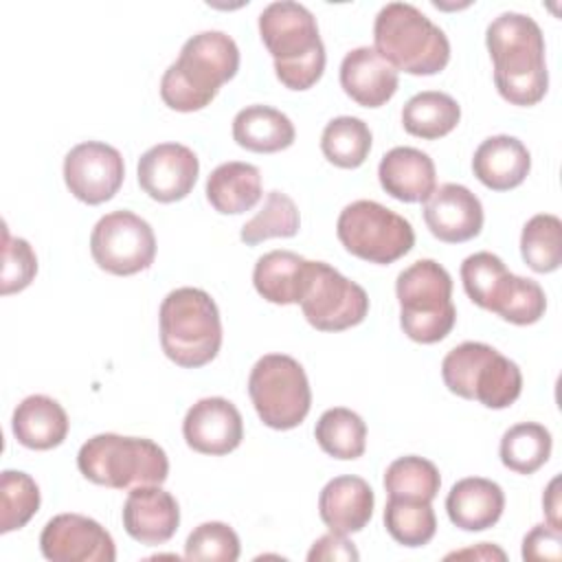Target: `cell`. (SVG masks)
Instances as JSON below:
<instances>
[{"instance_id": "d6a6232c", "label": "cell", "mask_w": 562, "mask_h": 562, "mask_svg": "<svg viewBox=\"0 0 562 562\" xmlns=\"http://www.w3.org/2000/svg\"><path fill=\"white\" fill-rule=\"evenodd\" d=\"M522 261L533 272H553L562 263V222L558 215L538 213L520 233Z\"/></svg>"}, {"instance_id": "30bf717a", "label": "cell", "mask_w": 562, "mask_h": 562, "mask_svg": "<svg viewBox=\"0 0 562 562\" xmlns=\"http://www.w3.org/2000/svg\"><path fill=\"white\" fill-rule=\"evenodd\" d=\"M336 235L347 252L380 266L397 261L415 244L411 222L375 200L347 204L338 215Z\"/></svg>"}, {"instance_id": "d590c367", "label": "cell", "mask_w": 562, "mask_h": 562, "mask_svg": "<svg viewBox=\"0 0 562 562\" xmlns=\"http://www.w3.org/2000/svg\"><path fill=\"white\" fill-rule=\"evenodd\" d=\"M301 228V215L294 200L281 191H270L263 206L252 215L239 233V239L248 246L261 244L270 237H294Z\"/></svg>"}, {"instance_id": "b9f144b4", "label": "cell", "mask_w": 562, "mask_h": 562, "mask_svg": "<svg viewBox=\"0 0 562 562\" xmlns=\"http://www.w3.org/2000/svg\"><path fill=\"white\" fill-rule=\"evenodd\" d=\"M358 558H360V553L353 547V542L336 531L321 536L307 553L310 562H329V560H345V562L353 560L356 562Z\"/></svg>"}, {"instance_id": "7bdbcfd3", "label": "cell", "mask_w": 562, "mask_h": 562, "mask_svg": "<svg viewBox=\"0 0 562 562\" xmlns=\"http://www.w3.org/2000/svg\"><path fill=\"white\" fill-rule=\"evenodd\" d=\"M558 485H560V476H555L547 485V492L542 496V507H544V514H547V522L555 529H562L560 527V492H558Z\"/></svg>"}, {"instance_id": "ab89813d", "label": "cell", "mask_w": 562, "mask_h": 562, "mask_svg": "<svg viewBox=\"0 0 562 562\" xmlns=\"http://www.w3.org/2000/svg\"><path fill=\"white\" fill-rule=\"evenodd\" d=\"M544 310H547V296H544V290L540 288V283L516 274L514 288H512L503 310L498 312V316L514 325H531L544 316Z\"/></svg>"}, {"instance_id": "4316f807", "label": "cell", "mask_w": 562, "mask_h": 562, "mask_svg": "<svg viewBox=\"0 0 562 562\" xmlns=\"http://www.w3.org/2000/svg\"><path fill=\"white\" fill-rule=\"evenodd\" d=\"M307 259L292 250H270L261 255L252 270V283L259 296L274 305L301 301Z\"/></svg>"}, {"instance_id": "6da1fadb", "label": "cell", "mask_w": 562, "mask_h": 562, "mask_svg": "<svg viewBox=\"0 0 562 562\" xmlns=\"http://www.w3.org/2000/svg\"><path fill=\"white\" fill-rule=\"evenodd\" d=\"M485 44L494 61L498 94L512 105H536L549 88L544 35L538 22L518 11H505L487 24Z\"/></svg>"}, {"instance_id": "e575fe53", "label": "cell", "mask_w": 562, "mask_h": 562, "mask_svg": "<svg viewBox=\"0 0 562 562\" xmlns=\"http://www.w3.org/2000/svg\"><path fill=\"white\" fill-rule=\"evenodd\" d=\"M384 527L395 542L404 547H424L437 531V518L428 501L389 496L384 507Z\"/></svg>"}, {"instance_id": "74e56055", "label": "cell", "mask_w": 562, "mask_h": 562, "mask_svg": "<svg viewBox=\"0 0 562 562\" xmlns=\"http://www.w3.org/2000/svg\"><path fill=\"white\" fill-rule=\"evenodd\" d=\"M239 551L241 547L235 529L217 520L198 525L184 542V558L195 562H235L239 558Z\"/></svg>"}, {"instance_id": "3957f363", "label": "cell", "mask_w": 562, "mask_h": 562, "mask_svg": "<svg viewBox=\"0 0 562 562\" xmlns=\"http://www.w3.org/2000/svg\"><path fill=\"white\" fill-rule=\"evenodd\" d=\"M259 35L274 59L277 79L290 90L312 88L325 70V44L314 13L294 0L270 2L259 13Z\"/></svg>"}, {"instance_id": "603a6c76", "label": "cell", "mask_w": 562, "mask_h": 562, "mask_svg": "<svg viewBox=\"0 0 562 562\" xmlns=\"http://www.w3.org/2000/svg\"><path fill=\"white\" fill-rule=\"evenodd\" d=\"M505 509V494L498 483L483 476L457 481L446 498V512L454 527L463 531H483L498 522Z\"/></svg>"}, {"instance_id": "ee69618b", "label": "cell", "mask_w": 562, "mask_h": 562, "mask_svg": "<svg viewBox=\"0 0 562 562\" xmlns=\"http://www.w3.org/2000/svg\"><path fill=\"white\" fill-rule=\"evenodd\" d=\"M452 558H479V560H505V551H501L498 547L490 544V542H481L476 547H470V549H461V551H454V553H448L446 560H452Z\"/></svg>"}, {"instance_id": "d6986e66", "label": "cell", "mask_w": 562, "mask_h": 562, "mask_svg": "<svg viewBox=\"0 0 562 562\" xmlns=\"http://www.w3.org/2000/svg\"><path fill=\"white\" fill-rule=\"evenodd\" d=\"M340 86L362 108L384 105L400 86L397 70L371 46H358L342 57Z\"/></svg>"}, {"instance_id": "60d3db41", "label": "cell", "mask_w": 562, "mask_h": 562, "mask_svg": "<svg viewBox=\"0 0 562 562\" xmlns=\"http://www.w3.org/2000/svg\"><path fill=\"white\" fill-rule=\"evenodd\" d=\"M562 558V533L551 525H536L522 538V560L527 562H558Z\"/></svg>"}, {"instance_id": "9c48e42d", "label": "cell", "mask_w": 562, "mask_h": 562, "mask_svg": "<svg viewBox=\"0 0 562 562\" xmlns=\"http://www.w3.org/2000/svg\"><path fill=\"white\" fill-rule=\"evenodd\" d=\"M248 395L259 419L274 430L296 428L312 406L305 369L285 353H266L255 362L248 375Z\"/></svg>"}, {"instance_id": "8992f818", "label": "cell", "mask_w": 562, "mask_h": 562, "mask_svg": "<svg viewBox=\"0 0 562 562\" xmlns=\"http://www.w3.org/2000/svg\"><path fill=\"white\" fill-rule=\"evenodd\" d=\"M79 472L112 490L162 485L169 476L167 452L151 439L101 432L90 437L77 452Z\"/></svg>"}, {"instance_id": "e0dca14e", "label": "cell", "mask_w": 562, "mask_h": 562, "mask_svg": "<svg viewBox=\"0 0 562 562\" xmlns=\"http://www.w3.org/2000/svg\"><path fill=\"white\" fill-rule=\"evenodd\" d=\"M428 231L446 244H461L476 237L483 228L481 200L463 184L446 182L435 187L422 202Z\"/></svg>"}, {"instance_id": "836d02e7", "label": "cell", "mask_w": 562, "mask_h": 562, "mask_svg": "<svg viewBox=\"0 0 562 562\" xmlns=\"http://www.w3.org/2000/svg\"><path fill=\"white\" fill-rule=\"evenodd\" d=\"M441 487L439 470L432 461L406 454L395 459L384 472V490L391 498L432 501Z\"/></svg>"}, {"instance_id": "484cf974", "label": "cell", "mask_w": 562, "mask_h": 562, "mask_svg": "<svg viewBox=\"0 0 562 562\" xmlns=\"http://www.w3.org/2000/svg\"><path fill=\"white\" fill-rule=\"evenodd\" d=\"M233 138L239 147L257 154H274L288 149L296 130L292 121L270 105H246L233 119Z\"/></svg>"}, {"instance_id": "5b68a950", "label": "cell", "mask_w": 562, "mask_h": 562, "mask_svg": "<svg viewBox=\"0 0 562 562\" xmlns=\"http://www.w3.org/2000/svg\"><path fill=\"white\" fill-rule=\"evenodd\" d=\"M160 347L165 356L184 369L209 364L222 347L220 310L200 288L171 290L158 312Z\"/></svg>"}, {"instance_id": "ba28073f", "label": "cell", "mask_w": 562, "mask_h": 562, "mask_svg": "<svg viewBox=\"0 0 562 562\" xmlns=\"http://www.w3.org/2000/svg\"><path fill=\"white\" fill-rule=\"evenodd\" d=\"M441 378L450 393L494 411L512 406L522 391L518 364L492 345L476 340H465L446 353Z\"/></svg>"}, {"instance_id": "44dd1931", "label": "cell", "mask_w": 562, "mask_h": 562, "mask_svg": "<svg viewBox=\"0 0 562 562\" xmlns=\"http://www.w3.org/2000/svg\"><path fill=\"white\" fill-rule=\"evenodd\" d=\"M380 187L400 202H424L437 187L432 158L417 147H393L378 165Z\"/></svg>"}, {"instance_id": "9a60e30c", "label": "cell", "mask_w": 562, "mask_h": 562, "mask_svg": "<svg viewBox=\"0 0 562 562\" xmlns=\"http://www.w3.org/2000/svg\"><path fill=\"white\" fill-rule=\"evenodd\" d=\"M200 173L193 149L180 143H158L149 147L136 167L140 189L156 202H178L191 193Z\"/></svg>"}, {"instance_id": "5bb4252c", "label": "cell", "mask_w": 562, "mask_h": 562, "mask_svg": "<svg viewBox=\"0 0 562 562\" xmlns=\"http://www.w3.org/2000/svg\"><path fill=\"white\" fill-rule=\"evenodd\" d=\"M42 555L50 562H114L116 547L105 527L81 514H57L40 533Z\"/></svg>"}, {"instance_id": "8fae6325", "label": "cell", "mask_w": 562, "mask_h": 562, "mask_svg": "<svg viewBox=\"0 0 562 562\" xmlns=\"http://www.w3.org/2000/svg\"><path fill=\"white\" fill-rule=\"evenodd\" d=\"M305 321L318 331L356 327L369 314V296L362 285L340 274L325 261H310L299 301Z\"/></svg>"}, {"instance_id": "83f0119b", "label": "cell", "mask_w": 562, "mask_h": 562, "mask_svg": "<svg viewBox=\"0 0 562 562\" xmlns=\"http://www.w3.org/2000/svg\"><path fill=\"white\" fill-rule=\"evenodd\" d=\"M461 281L472 303L487 312L498 314L514 288L516 274L505 268L501 257L481 250L463 259Z\"/></svg>"}, {"instance_id": "4dcf8cb0", "label": "cell", "mask_w": 562, "mask_h": 562, "mask_svg": "<svg viewBox=\"0 0 562 562\" xmlns=\"http://www.w3.org/2000/svg\"><path fill=\"white\" fill-rule=\"evenodd\" d=\"M551 432L536 422H520L501 439V461L516 474H533L551 457Z\"/></svg>"}, {"instance_id": "4fadbf2b", "label": "cell", "mask_w": 562, "mask_h": 562, "mask_svg": "<svg viewBox=\"0 0 562 562\" xmlns=\"http://www.w3.org/2000/svg\"><path fill=\"white\" fill-rule=\"evenodd\" d=\"M123 178V156L108 143H79L64 158V182L68 191L86 204H101L112 200L121 189Z\"/></svg>"}, {"instance_id": "7402d4cb", "label": "cell", "mask_w": 562, "mask_h": 562, "mask_svg": "<svg viewBox=\"0 0 562 562\" xmlns=\"http://www.w3.org/2000/svg\"><path fill=\"white\" fill-rule=\"evenodd\" d=\"M529 169V149L522 140L509 134H496L485 138L472 156L474 176L492 191H509L522 184Z\"/></svg>"}, {"instance_id": "7c38bea8", "label": "cell", "mask_w": 562, "mask_h": 562, "mask_svg": "<svg viewBox=\"0 0 562 562\" xmlns=\"http://www.w3.org/2000/svg\"><path fill=\"white\" fill-rule=\"evenodd\" d=\"M90 252L101 270L130 277L154 263L156 235L140 215L125 209L112 211L94 224Z\"/></svg>"}, {"instance_id": "2e32d148", "label": "cell", "mask_w": 562, "mask_h": 562, "mask_svg": "<svg viewBox=\"0 0 562 562\" xmlns=\"http://www.w3.org/2000/svg\"><path fill=\"white\" fill-rule=\"evenodd\" d=\"M182 435L191 450L222 457L244 439L241 413L226 397H202L184 415Z\"/></svg>"}, {"instance_id": "ac0fdd59", "label": "cell", "mask_w": 562, "mask_h": 562, "mask_svg": "<svg viewBox=\"0 0 562 562\" xmlns=\"http://www.w3.org/2000/svg\"><path fill=\"white\" fill-rule=\"evenodd\" d=\"M121 518L130 538L156 547L178 531L180 507L173 494L160 485H138L127 494Z\"/></svg>"}, {"instance_id": "8d00e7d4", "label": "cell", "mask_w": 562, "mask_h": 562, "mask_svg": "<svg viewBox=\"0 0 562 562\" xmlns=\"http://www.w3.org/2000/svg\"><path fill=\"white\" fill-rule=\"evenodd\" d=\"M40 487L26 472L4 470L0 476V533L22 529L40 509Z\"/></svg>"}, {"instance_id": "ffe728a7", "label": "cell", "mask_w": 562, "mask_h": 562, "mask_svg": "<svg viewBox=\"0 0 562 562\" xmlns=\"http://www.w3.org/2000/svg\"><path fill=\"white\" fill-rule=\"evenodd\" d=\"M375 496L371 485L353 474L334 476L318 496L321 520L336 533H356L367 527L373 516Z\"/></svg>"}, {"instance_id": "52a82bcc", "label": "cell", "mask_w": 562, "mask_h": 562, "mask_svg": "<svg viewBox=\"0 0 562 562\" xmlns=\"http://www.w3.org/2000/svg\"><path fill=\"white\" fill-rule=\"evenodd\" d=\"M395 294L400 301L402 331L422 345L443 340L454 323L452 277L435 259H417L397 274Z\"/></svg>"}, {"instance_id": "cb8c5ba5", "label": "cell", "mask_w": 562, "mask_h": 562, "mask_svg": "<svg viewBox=\"0 0 562 562\" xmlns=\"http://www.w3.org/2000/svg\"><path fill=\"white\" fill-rule=\"evenodd\" d=\"M68 415L64 406L48 395L24 397L11 419L13 435L18 443L31 450L57 448L68 435Z\"/></svg>"}, {"instance_id": "d4e9b609", "label": "cell", "mask_w": 562, "mask_h": 562, "mask_svg": "<svg viewBox=\"0 0 562 562\" xmlns=\"http://www.w3.org/2000/svg\"><path fill=\"white\" fill-rule=\"evenodd\" d=\"M206 200L224 215L250 211L261 200V173L255 165L231 160L217 165L206 178Z\"/></svg>"}, {"instance_id": "1f68e13d", "label": "cell", "mask_w": 562, "mask_h": 562, "mask_svg": "<svg viewBox=\"0 0 562 562\" xmlns=\"http://www.w3.org/2000/svg\"><path fill=\"white\" fill-rule=\"evenodd\" d=\"M371 130L358 116H336L321 134V149L325 158L340 169L360 167L371 151Z\"/></svg>"}, {"instance_id": "7a4b0ae2", "label": "cell", "mask_w": 562, "mask_h": 562, "mask_svg": "<svg viewBox=\"0 0 562 562\" xmlns=\"http://www.w3.org/2000/svg\"><path fill=\"white\" fill-rule=\"evenodd\" d=\"M239 48L224 31H202L189 37L178 59L160 79V97L176 112L206 108L220 88L237 75Z\"/></svg>"}, {"instance_id": "277c9868", "label": "cell", "mask_w": 562, "mask_h": 562, "mask_svg": "<svg viewBox=\"0 0 562 562\" xmlns=\"http://www.w3.org/2000/svg\"><path fill=\"white\" fill-rule=\"evenodd\" d=\"M373 44L380 57L408 75H437L450 61L446 33L408 2H389L378 11Z\"/></svg>"}, {"instance_id": "f1b7e54d", "label": "cell", "mask_w": 562, "mask_h": 562, "mask_svg": "<svg viewBox=\"0 0 562 562\" xmlns=\"http://www.w3.org/2000/svg\"><path fill=\"white\" fill-rule=\"evenodd\" d=\"M461 119L459 103L439 90L413 94L402 108V125L411 136L435 140L450 134Z\"/></svg>"}, {"instance_id": "f35d334b", "label": "cell", "mask_w": 562, "mask_h": 562, "mask_svg": "<svg viewBox=\"0 0 562 562\" xmlns=\"http://www.w3.org/2000/svg\"><path fill=\"white\" fill-rule=\"evenodd\" d=\"M37 274V257L31 244L22 237H11L9 228L4 226V244H2V279L0 292L13 294L22 292L31 285Z\"/></svg>"}, {"instance_id": "f546056e", "label": "cell", "mask_w": 562, "mask_h": 562, "mask_svg": "<svg viewBox=\"0 0 562 562\" xmlns=\"http://www.w3.org/2000/svg\"><path fill=\"white\" fill-rule=\"evenodd\" d=\"M314 437L323 452L334 459H358L367 448V424L358 413L345 406L327 408L314 428Z\"/></svg>"}]
</instances>
